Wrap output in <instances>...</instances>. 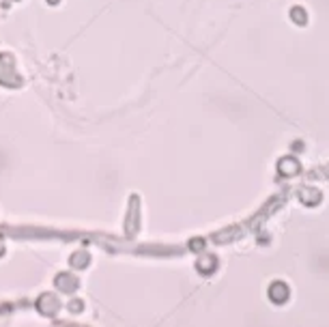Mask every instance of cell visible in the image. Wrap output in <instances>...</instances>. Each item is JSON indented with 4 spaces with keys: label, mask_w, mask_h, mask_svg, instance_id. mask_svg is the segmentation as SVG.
I'll return each mask as SVG.
<instances>
[{
    "label": "cell",
    "mask_w": 329,
    "mask_h": 327,
    "mask_svg": "<svg viewBox=\"0 0 329 327\" xmlns=\"http://www.w3.org/2000/svg\"><path fill=\"white\" fill-rule=\"evenodd\" d=\"M293 17H295V22H299V24H303V22H305V13H303V9L295 7V9H293Z\"/></svg>",
    "instance_id": "obj_1"
}]
</instances>
